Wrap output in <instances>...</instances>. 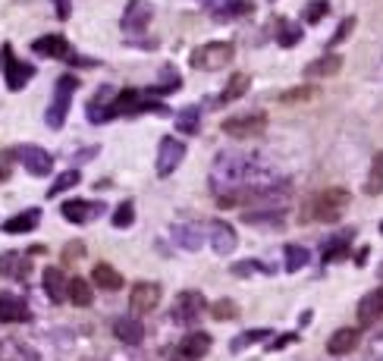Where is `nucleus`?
Returning <instances> with one entry per match:
<instances>
[{"mask_svg": "<svg viewBox=\"0 0 383 361\" xmlns=\"http://www.w3.org/2000/svg\"><path fill=\"white\" fill-rule=\"evenodd\" d=\"M349 201H352L349 189H339V185H333V189H324V192H317L314 198L305 205V220L333 223V220H339V217L345 214Z\"/></svg>", "mask_w": 383, "mask_h": 361, "instance_id": "1", "label": "nucleus"}, {"mask_svg": "<svg viewBox=\"0 0 383 361\" xmlns=\"http://www.w3.org/2000/svg\"><path fill=\"white\" fill-rule=\"evenodd\" d=\"M233 45L229 41H207V45H201V47H195L192 50V57H189V63L195 69H201V72H214V69H223L229 60H233Z\"/></svg>", "mask_w": 383, "mask_h": 361, "instance_id": "2", "label": "nucleus"}, {"mask_svg": "<svg viewBox=\"0 0 383 361\" xmlns=\"http://www.w3.org/2000/svg\"><path fill=\"white\" fill-rule=\"evenodd\" d=\"M79 88V79L76 76H60L57 79V95H54V104L47 107V126L50 129H60L63 126V117L69 113V101H72V91Z\"/></svg>", "mask_w": 383, "mask_h": 361, "instance_id": "3", "label": "nucleus"}, {"mask_svg": "<svg viewBox=\"0 0 383 361\" xmlns=\"http://www.w3.org/2000/svg\"><path fill=\"white\" fill-rule=\"evenodd\" d=\"M264 129H267L264 113H245V117L223 120V132H227L229 139H258Z\"/></svg>", "mask_w": 383, "mask_h": 361, "instance_id": "4", "label": "nucleus"}, {"mask_svg": "<svg viewBox=\"0 0 383 361\" xmlns=\"http://www.w3.org/2000/svg\"><path fill=\"white\" fill-rule=\"evenodd\" d=\"M205 311V295L198 292V289H185V292H179V299L173 302V321L179 323H189L195 317H201Z\"/></svg>", "mask_w": 383, "mask_h": 361, "instance_id": "5", "label": "nucleus"}, {"mask_svg": "<svg viewBox=\"0 0 383 361\" xmlns=\"http://www.w3.org/2000/svg\"><path fill=\"white\" fill-rule=\"evenodd\" d=\"M161 305V286L157 283H135L129 292V308L132 314H148Z\"/></svg>", "mask_w": 383, "mask_h": 361, "instance_id": "6", "label": "nucleus"}, {"mask_svg": "<svg viewBox=\"0 0 383 361\" xmlns=\"http://www.w3.org/2000/svg\"><path fill=\"white\" fill-rule=\"evenodd\" d=\"M183 157H185V142L164 139L161 148H157V176H170L183 164Z\"/></svg>", "mask_w": 383, "mask_h": 361, "instance_id": "7", "label": "nucleus"}, {"mask_svg": "<svg viewBox=\"0 0 383 361\" xmlns=\"http://www.w3.org/2000/svg\"><path fill=\"white\" fill-rule=\"evenodd\" d=\"M4 72H6V88H10V91L25 88L28 79L35 76V69L28 67V63H23V60H16L10 47H4Z\"/></svg>", "mask_w": 383, "mask_h": 361, "instance_id": "8", "label": "nucleus"}, {"mask_svg": "<svg viewBox=\"0 0 383 361\" xmlns=\"http://www.w3.org/2000/svg\"><path fill=\"white\" fill-rule=\"evenodd\" d=\"M16 157L23 161V167L32 173V176H47L50 167H54V161H50L47 151L35 148V144H23V148H16Z\"/></svg>", "mask_w": 383, "mask_h": 361, "instance_id": "9", "label": "nucleus"}, {"mask_svg": "<svg viewBox=\"0 0 383 361\" xmlns=\"http://www.w3.org/2000/svg\"><path fill=\"white\" fill-rule=\"evenodd\" d=\"M28 317H32V314H28L25 302L19 299V295H13V292L0 295V321H4V323H25Z\"/></svg>", "mask_w": 383, "mask_h": 361, "instance_id": "10", "label": "nucleus"}, {"mask_svg": "<svg viewBox=\"0 0 383 361\" xmlns=\"http://www.w3.org/2000/svg\"><path fill=\"white\" fill-rule=\"evenodd\" d=\"M148 23H151V4L148 0H132L126 6V13H122V28L126 32H142Z\"/></svg>", "mask_w": 383, "mask_h": 361, "instance_id": "11", "label": "nucleus"}, {"mask_svg": "<svg viewBox=\"0 0 383 361\" xmlns=\"http://www.w3.org/2000/svg\"><path fill=\"white\" fill-rule=\"evenodd\" d=\"M207 352H211V336L201 333V330H195V333H189V336L183 339V343H179V355L189 358V361L205 358Z\"/></svg>", "mask_w": 383, "mask_h": 361, "instance_id": "12", "label": "nucleus"}, {"mask_svg": "<svg viewBox=\"0 0 383 361\" xmlns=\"http://www.w3.org/2000/svg\"><path fill=\"white\" fill-rule=\"evenodd\" d=\"M45 289L50 295V302H67L69 299V283H67V273L60 270V267H47L45 270Z\"/></svg>", "mask_w": 383, "mask_h": 361, "instance_id": "13", "label": "nucleus"}, {"mask_svg": "<svg viewBox=\"0 0 383 361\" xmlns=\"http://www.w3.org/2000/svg\"><path fill=\"white\" fill-rule=\"evenodd\" d=\"M358 339L361 336H358L355 327H343V330H336V333L327 339V352H330V355H349V352H355Z\"/></svg>", "mask_w": 383, "mask_h": 361, "instance_id": "14", "label": "nucleus"}, {"mask_svg": "<svg viewBox=\"0 0 383 361\" xmlns=\"http://www.w3.org/2000/svg\"><path fill=\"white\" fill-rule=\"evenodd\" d=\"M383 317V286L374 289V292H367L365 299L358 302V321L361 323H374Z\"/></svg>", "mask_w": 383, "mask_h": 361, "instance_id": "15", "label": "nucleus"}, {"mask_svg": "<svg viewBox=\"0 0 383 361\" xmlns=\"http://www.w3.org/2000/svg\"><path fill=\"white\" fill-rule=\"evenodd\" d=\"M35 54H41V57H54V60H67V54H69V45H67V38L63 35H45V38H38L32 45Z\"/></svg>", "mask_w": 383, "mask_h": 361, "instance_id": "16", "label": "nucleus"}, {"mask_svg": "<svg viewBox=\"0 0 383 361\" xmlns=\"http://www.w3.org/2000/svg\"><path fill=\"white\" fill-rule=\"evenodd\" d=\"M113 333H117V339L126 345H139L144 339L142 321H135V317H117V321H113Z\"/></svg>", "mask_w": 383, "mask_h": 361, "instance_id": "17", "label": "nucleus"}, {"mask_svg": "<svg viewBox=\"0 0 383 361\" xmlns=\"http://www.w3.org/2000/svg\"><path fill=\"white\" fill-rule=\"evenodd\" d=\"M339 69H343V57H339V54H327V57H321V60L308 63V67H305V79H330V76H336Z\"/></svg>", "mask_w": 383, "mask_h": 361, "instance_id": "18", "label": "nucleus"}, {"mask_svg": "<svg viewBox=\"0 0 383 361\" xmlns=\"http://www.w3.org/2000/svg\"><path fill=\"white\" fill-rule=\"evenodd\" d=\"M211 239H214L217 255H229V251L236 248V233H233V227H229V223H223V220H214V223H211Z\"/></svg>", "mask_w": 383, "mask_h": 361, "instance_id": "19", "label": "nucleus"}, {"mask_svg": "<svg viewBox=\"0 0 383 361\" xmlns=\"http://www.w3.org/2000/svg\"><path fill=\"white\" fill-rule=\"evenodd\" d=\"M91 283H95L98 289H110L113 292V289L122 286V273L110 264H95L91 267Z\"/></svg>", "mask_w": 383, "mask_h": 361, "instance_id": "20", "label": "nucleus"}, {"mask_svg": "<svg viewBox=\"0 0 383 361\" xmlns=\"http://www.w3.org/2000/svg\"><path fill=\"white\" fill-rule=\"evenodd\" d=\"M101 205H88V201H63L60 214L67 217L69 223H88L91 214H98Z\"/></svg>", "mask_w": 383, "mask_h": 361, "instance_id": "21", "label": "nucleus"}, {"mask_svg": "<svg viewBox=\"0 0 383 361\" xmlns=\"http://www.w3.org/2000/svg\"><path fill=\"white\" fill-rule=\"evenodd\" d=\"M38 220H41V211H38V207H28V211H23V214H19V217H13V220H6L4 223V233H32V229L35 227H38Z\"/></svg>", "mask_w": 383, "mask_h": 361, "instance_id": "22", "label": "nucleus"}, {"mask_svg": "<svg viewBox=\"0 0 383 361\" xmlns=\"http://www.w3.org/2000/svg\"><path fill=\"white\" fill-rule=\"evenodd\" d=\"M28 273V264H25V258L23 255H16V251H6V255H0V277H6V280H23Z\"/></svg>", "mask_w": 383, "mask_h": 361, "instance_id": "23", "label": "nucleus"}, {"mask_svg": "<svg viewBox=\"0 0 383 361\" xmlns=\"http://www.w3.org/2000/svg\"><path fill=\"white\" fill-rule=\"evenodd\" d=\"M248 85H251V79L245 76V72H236V76L227 82L223 95L217 98V104H233V101H239V98L245 95V91H248Z\"/></svg>", "mask_w": 383, "mask_h": 361, "instance_id": "24", "label": "nucleus"}, {"mask_svg": "<svg viewBox=\"0 0 383 361\" xmlns=\"http://www.w3.org/2000/svg\"><path fill=\"white\" fill-rule=\"evenodd\" d=\"M365 192L367 195H380L383 192V151H377L367 167V179H365Z\"/></svg>", "mask_w": 383, "mask_h": 361, "instance_id": "25", "label": "nucleus"}, {"mask_svg": "<svg viewBox=\"0 0 383 361\" xmlns=\"http://www.w3.org/2000/svg\"><path fill=\"white\" fill-rule=\"evenodd\" d=\"M69 302H72V305H79V308H88L91 305V286H88V280H82V277H72L69 280Z\"/></svg>", "mask_w": 383, "mask_h": 361, "instance_id": "26", "label": "nucleus"}, {"mask_svg": "<svg viewBox=\"0 0 383 361\" xmlns=\"http://www.w3.org/2000/svg\"><path fill=\"white\" fill-rule=\"evenodd\" d=\"M198 126H201L198 107H185V110L176 117V129H179V132H185V135H195V132H198Z\"/></svg>", "mask_w": 383, "mask_h": 361, "instance_id": "27", "label": "nucleus"}, {"mask_svg": "<svg viewBox=\"0 0 383 361\" xmlns=\"http://www.w3.org/2000/svg\"><path fill=\"white\" fill-rule=\"evenodd\" d=\"M211 314H214V321H236L239 317V305L233 299H220L211 305Z\"/></svg>", "mask_w": 383, "mask_h": 361, "instance_id": "28", "label": "nucleus"}, {"mask_svg": "<svg viewBox=\"0 0 383 361\" xmlns=\"http://www.w3.org/2000/svg\"><path fill=\"white\" fill-rule=\"evenodd\" d=\"M110 220H113V227H117V229H129V227H132V220H135V205H132V201H122L117 211H113Z\"/></svg>", "mask_w": 383, "mask_h": 361, "instance_id": "29", "label": "nucleus"}, {"mask_svg": "<svg viewBox=\"0 0 383 361\" xmlns=\"http://www.w3.org/2000/svg\"><path fill=\"white\" fill-rule=\"evenodd\" d=\"M79 183V170H67V173H63V176H57L54 179V185H50V198H57V195H63V192H67V189H72V185H76Z\"/></svg>", "mask_w": 383, "mask_h": 361, "instance_id": "30", "label": "nucleus"}, {"mask_svg": "<svg viewBox=\"0 0 383 361\" xmlns=\"http://www.w3.org/2000/svg\"><path fill=\"white\" fill-rule=\"evenodd\" d=\"M308 264V251L302 245H286V270H299Z\"/></svg>", "mask_w": 383, "mask_h": 361, "instance_id": "31", "label": "nucleus"}, {"mask_svg": "<svg viewBox=\"0 0 383 361\" xmlns=\"http://www.w3.org/2000/svg\"><path fill=\"white\" fill-rule=\"evenodd\" d=\"M327 10H330V4L327 0H311V4L305 6V23H321L324 16H327Z\"/></svg>", "mask_w": 383, "mask_h": 361, "instance_id": "32", "label": "nucleus"}, {"mask_svg": "<svg viewBox=\"0 0 383 361\" xmlns=\"http://www.w3.org/2000/svg\"><path fill=\"white\" fill-rule=\"evenodd\" d=\"M280 45H283V47H292V45H299V41H302V28L299 25H289V23H283V25H280Z\"/></svg>", "mask_w": 383, "mask_h": 361, "instance_id": "33", "label": "nucleus"}, {"mask_svg": "<svg viewBox=\"0 0 383 361\" xmlns=\"http://www.w3.org/2000/svg\"><path fill=\"white\" fill-rule=\"evenodd\" d=\"M258 339H270V330H248V333L236 336V339H233V349H242V345H251V343H258Z\"/></svg>", "mask_w": 383, "mask_h": 361, "instance_id": "34", "label": "nucleus"}, {"mask_svg": "<svg viewBox=\"0 0 383 361\" xmlns=\"http://www.w3.org/2000/svg\"><path fill=\"white\" fill-rule=\"evenodd\" d=\"M352 28H355V16L343 19V25H339V28H336V35H333V38H330V47L343 45V41H345V38H349V35H352Z\"/></svg>", "mask_w": 383, "mask_h": 361, "instance_id": "35", "label": "nucleus"}, {"mask_svg": "<svg viewBox=\"0 0 383 361\" xmlns=\"http://www.w3.org/2000/svg\"><path fill=\"white\" fill-rule=\"evenodd\" d=\"M308 98H314V88H292L280 101H283V104H295V101H308Z\"/></svg>", "mask_w": 383, "mask_h": 361, "instance_id": "36", "label": "nucleus"}, {"mask_svg": "<svg viewBox=\"0 0 383 361\" xmlns=\"http://www.w3.org/2000/svg\"><path fill=\"white\" fill-rule=\"evenodd\" d=\"M54 10H57V19H69L72 0H54Z\"/></svg>", "mask_w": 383, "mask_h": 361, "instance_id": "37", "label": "nucleus"}, {"mask_svg": "<svg viewBox=\"0 0 383 361\" xmlns=\"http://www.w3.org/2000/svg\"><path fill=\"white\" fill-rule=\"evenodd\" d=\"M13 157H16V151H6V154L0 157V179L10 176V161H13Z\"/></svg>", "mask_w": 383, "mask_h": 361, "instance_id": "38", "label": "nucleus"}, {"mask_svg": "<svg viewBox=\"0 0 383 361\" xmlns=\"http://www.w3.org/2000/svg\"><path fill=\"white\" fill-rule=\"evenodd\" d=\"M343 255H345V242H339V239H336L333 248H330L327 255H324V261H336V258H343Z\"/></svg>", "mask_w": 383, "mask_h": 361, "instance_id": "39", "label": "nucleus"}, {"mask_svg": "<svg viewBox=\"0 0 383 361\" xmlns=\"http://www.w3.org/2000/svg\"><path fill=\"white\" fill-rule=\"evenodd\" d=\"M289 343H295V333H286V336H280L277 343H273V349H283V345H289Z\"/></svg>", "mask_w": 383, "mask_h": 361, "instance_id": "40", "label": "nucleus"}, {"mask_svg": "<svg viewBox=\"0 0 383 361\" xmlns=\"http://www.w3.org/2000/svg\"><path fill=\"white\" fill-rule=\"evenodd\" d=\"M380 233H383V223H380Z\"/></svg>", "mask_w": 383, "mask_h": 361, "instance_id": "41", "label": "nucleus"}, {"mask_svg": "<svg viewBox=\"0 0 383 361\" xmlns=\"http://www.w3.org/2000/svg\"><path fill=\"white\" fill-rule=\"evenodd\" d=\"M380 277H383V267H380Z\"/></svg>", "mask_w": 383, "mask_h": 361, "instance_id": "42", "label": "nucleus"}, {"mask_svg": "<svg viewBox=\"0 0 383 361\" xmlns=\"http://www.w3.org/2000/svg\"><path fill=\"white\" fill-rule=\"evenodd\" d=\"M179 361H189V358H179Z\"/></svg>", "mask_w": 383, "mask_h": 361, "instance_id": "43", "label": "nucleus"}, {"mask_svg": "<svg viewBox=\"0 0 383 361\" xmlns=\"http://www.w3.org/2000/svg\"><path fill=\"white\" fill-rule=\"evenodd\" d=\"M0 57H4V50H0Z\"/></svg>", "mask_w": 383, "mask_h": 361, "instance_id": "44", "label": "nucleus"}]
</instances>
